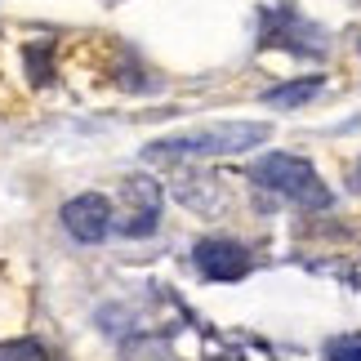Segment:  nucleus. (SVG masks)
I'll list each match as a JSON object with an SVG mask.
<instances>
[{
    "label": "nucleus",
    "mask_w": 361,
    "mask_h": 361,
    "mask_svg": "<svg viewBox=\"0 0 361 361\" xmlns=\"http://www.w3.org/2000/svg\"><path fill=\"white\" fill-rule=\"evenodd\" d=\"M63 228L72 232V241L80 245H99L107 232H112V205H107V197H99V192H85V197H72L63 205Z\"/></svg>",
    "instance_id": "39448f33"
},
{
    "label": "nucleus",
    "mask_w": 361,
    "mask_h": 361,
    "mask_svg": "<svg viewBox=\"0 0 361 361\" xmlns=\"http://www.w3.org/2000/svg\"><path fill=\"white\" fill-rule=\"evenodd\" d=\"M312 94H322V76H303V80H290V85H276V90L263 94V103L268 107H299Z\"/></svg>",
    "instance_id": "423d86ee"
},
{
    "label": "nucleus",
    "mask_w": 361,
    "mask_h": 361,
    "mask_svg": "<svg viewBox=\"0 0 361 361\" xmlns=\"http://www.w3.org/2000/svg\"><path fill=\"white\" fill-rule=\"evenodd\" d=\"M192 263L205 281H241L250 272V255L241 241H228V237H205L192 250Z\"/></svg>",
    "instance_id": "20e7f679"
},
{
    "label": "nucleus",
    "mask_w": 361,
    "mask_h": 361,
    "mask_svg": "<svg viewBox=\"0 0 361 361\" xmlns=\"http://www.w3.org/2000/svg\"><path fill=\"white\" fill-rule=\"evenodd\" d=\"M272 138V125L263 121H219L201 130H183L170 138H157L147 147V161H174V157H237V152L263 147Z\"/></svg>",
    "instance_id": "f257e3e1"
},
{
    "label": "nucleus",
    "mask_w": 361,
    "mask_h": 361,
    "mask_svg": "<svg viewBox=\"0 0 361 361\" xmlns=\"http://www.w3.org/2000/svg\"><path fill=\"white\" fill-rule=\"evenodd\" d=\"M259 188L276 192V197L303 205V210H326L330 205V188L322 183V174L312 170V161L303 157H290V152H268L255 170H250Z\"/></svg>",
    "instance_id": "f03ea898"
},
{
    "label": "nucleus",
    "mask_w": 361,
    "mask_h": 361,
    "mask_svg": "<svg viewBox=\"0 0 361 361\" xmlns=\"http://www.w3.org/2000/svg\"><path fill=\"white\" fill-rule=\"evenodd\" d=\"M0 361H54L40 339H9L0 343Z\"/></svg>",
    "instance_id": "0eeeda50"
},
{
    "label": "nucleus",
    "mask_w": 361,
    "mask_h": 361,
    "mask_svg": "<svg viewBox=\"0 0 361 361\" xmlns=\"http://www.w3.org/2000/svg\"><path fill=\"white\" fill-rule=\"evenodd\" d=\"M121 205H125V219H121L125 237H147V232H157V224H161V183L147 178V174H130L121 183Z\"/></svg>",
    "instance_id": "7ed1b4c3"
},
{
    "label": "nucleus",
    "mask_w": 361,
    "mask_h": 361,
    "mask_svg": "<svg viewBox=\"0 0 361 361\" xmlns=\"http://www.w3.org/2000/svg\"><path fill=\"white\" fill-rule=\"evenodd\" d=\"M326 361H361V335H339L326 343Z\"/></svg>",
    "instance_id": "6e6552de"
}]
</instances>
